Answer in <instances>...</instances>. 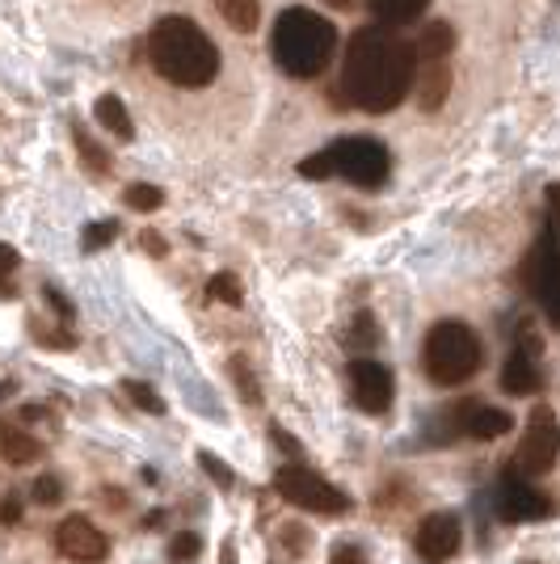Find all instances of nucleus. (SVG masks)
Returning <instances> with one entry per match:
<instances>
[{"label":"nucleus","instance_id":"nucleus-1","mask_svg":"<svg viewBox=\"0 0 560 564\" xmlns=\"http://www.w3.org/2000/svg\"><path fill=\"white\" fill-rule=\"evenodd\" d=\"M413 85V55L392 25H363L354 30L346 59H342V94L367 115H388L409 97Z\"/></svg>","mask_w":560,"mask_h":564},{"label":"nucleus","instance_id":"nucleus-2","mask_svg":"<svg viewBox=\"0 0 560 564\" xmlns=\"http://www.w3.org/2000/svg\"><path fill=\"white\" fill-rule=\"evenodd\" d=\"M148 59L177 89H203L219 76V51L207 39V30L190 18H161L152 25Z\"/></svg>","mask_w":560,"mask_h":564},{"label":"nucleus","instance_id":"nucleus-3","mask_svg":"<svg viewBox=\"0 0 560 564\" xmlns=\"http://www.w3.org/2000/svg\"><path fill=\"white\" fill-rule=\"evenodd\" d=\"M274 64L295 80H312L329 68L333 51H337V30L329 18L312 13V9H282L274 22Z\"/></svg>","mask_w":560,"mask_h":564},{"label":"nucleus","instance_id":"nucleus-4","mask_svg":"<svg viewBox=\"0 0 560 564\" xmlns=\"http://www.w3.org/2000/svg\"><path fill=\"white\" fill-rule=\"evenodd\" d=\"M388 148L379 140H367V135H354V140H337L333 148L325 152H316V156H308L300 173L312 177V182H321L329 173H337V177H346L351 186L358 189H379L388 182Z\"/></svg>","mask_w":560,"mask_h":564},{"label":"nucleus","instance_id":"nucleus-5","mask_svg":"<svg viewBox=\"0 0 560 564\" xmlns=\"http://www.w3.org/2000/svg\"><path fill=\"white\" fill-rule=\"evenodd\" d=\"M421 358H426V376L434 379L439 388H460V383H467L481 371L485 346L464 321H439L434 329L426 333V354Z\"/></svg>","mask_w":560,"mask_h":564},{"label":"nucleus","instance_id":"nucleus-6","mask_svg":"<svg viewBox=\"0 0 560 564\" xmlns=\"http://www.w3.org/2000/svg\"><path fill=\"white\" fill-rule=\"evenodd\" d=\"M557 459H560L557 413H552L548 404H536V409H531V417H527L523 438H518V451L510 455V476L531 480V476H543V471L557 468Z\"/></svg>","mask_w":560,"mask_h":564},{"label":"nucleus","instance_id":"nucleus-7","mask_svg":"<svg viewBox=\"0 0 560 564\" xmlns=\"http://www.w3.org/2000/svg\"><path fill=\"white\" fill-rule=\"evenodd\" d=\"M274 489H279L282 501L300 506V510H308V514L337 518L351 510V497L342 494L337 485H329L325 476H316L312 468H304V464H287V468H279Z\"/></svg>","mask_w":560,"mask_h":564},{"label":"nucleus","instance_id":"nucleus-8","mask_svg":"<svg viewBox=\"0 0 560 564\" xmlns=\"http://www.w3.org/2000/svg\"><path fill=\"white\" fill-rule=\"evenodd\" d=\"M523 282H527V291L536 295L539 304L560 291V219H548V228L536 240L531 258L523 261Z\"/></svg>","mask_w":560,"mask_h":564},{"label":"nucleus","instance_id":"nucleus-9","mask_svg":"<svg viewBox=\"0 0 560 564\" xmlns=\"http://www.w3.org/2000/svg\"><path fill=\"white\" fill-rule=\"evenodd\" d=\"M351 392H354V404L363 409V413H388L392 409V397H397V379L392 371L384 367V362H375V358H354L351 367Z\"/></svg>","mask_w":560,"mask_h":564},{"label":"nucleus","instance_id":"nucleus-10","mask_svg":"<svg viewBox=\"0 0 560 564\" xmlns=\"http://www.w3.org/2000/svg\"><path fill=\"white\" fill-rule=\"evenodd\" d=\"M446 425L451 434H464V438H476V443H489V438H502L514 430V417L506 409H493V404H481V400H460L451 413H446Z\"/></svg>","mask_w":560,"mask_h":564},{"label":"nucleus","instance_id":"nucleus-11","mask_svg":"<svg viewBox=\"0 0 560 564\" xmlns=\"http://www.w3.org/2000/svg\"><path fill=\"white\" fill-rule=\"evenodd\" d=\"M55 552L76 564H101L106 556H110V540L97 531L89 518L68 514L60 527H55Z\"/></svg>","mask_w":560,"mask_h":564},{"label":"nucleus","instance_id":"nucleus-12","mask_svg":"<svg viewBox=\"0 0 560 564\" xmlns=\"http://www.w3.org/2000/svg\"><path fill=\"white\" fill-rule=\"evenodd\" d=\"M464 543V527L455 514H430L421 518L418 535H413V547L426 564H446Z\"/></svg>","mask_w":560,"mask_h":564},{"label":"nucleus","instance_id":"nucleus-13","mask_svg":"<svg viewBox=\"0 0 560 564\" xmlns=\"http://www.w3.org/2000/svg\"><path fill=\"white\" fill-rule=\"evenodd\" d=\"M497 514L506 522H539V518L552 514V497L531 489L523 476H506L497 489Z\"/></svg>","mask_w":560,"mask_h":564},{"label":"nucleus","instance_id":"nucleus-14","mask_svg":"<svg viewBox=\"0 0 560 564\" xmlns=\"http://www.w3.org/2000/svg\"><path fill=\"white\" fill-rule=\"evenodd\" d=\"M536 341H518L506 358V367H502V392L506 397H536L539 388H543V371H539L536 362Z\"/></svg>","mask_w":560,"mask_h":564},{"label":"nucleus","instance_id":"nucleus-15","mask_svg":"<svg viewBox=\"0 0 560 564\" xmlns=\"http://www.w3.org/2000/svg\"><path fill=\"white\" fill-rule=\"evenodd\" d=\"M409 89H418V101L421 110H439L451 94V68H446V59L439 64H413V85Z\"/></svg>","mask_w":560,"mask_h":564},{"label":"nucleus","instance_id":"nucleus-16","mask_svg":"<svg viewBox=\"0 0 560 564\" xmlns=\"http://www.w3.org/2000/svg\"><path fill=\"white\" fill-rule=\"evenodd\" d=\"M451 51H455V30L446 22H430L418 34V43L409 47V55H413V64H439V59H451Z\"/></svg>","mask_w":560,"mask_h":564},{"label":"nucleus","instance_id":"nucleus-17","mask_svg":"<svg viewBox=\"0 0 560 564\" xmlns=\"http://www.w3.org/2000/svg\"><path fill=\"white\" fill-rule=\"evenodd\" d=\"M97 122H101L110 135H118V140H136V122L127 115V101H122V97H115V94L97 97Z\"/></svg>","mask_w":560,"mask_h":564},{"label":"nucleus","instance_id":"nucleus-18","mask_svg":"<svg viewBox=\"0 0 560 564\" xmlns=\"http://www.w3.org/2000/svg\"><path fill=\"white\" fill-rule=\"evenodd\" d=\"M0 455L22 468V464H34V459L43 455V447L34 443V434H25L18 425H0Z\"/></svg>","mask_w":560,"mask_h":564},{"label":"nucleus","instance_id":"nucleus-19","mask_svg":"<svg viewBox=\"0 0 560 564\" xmlns=\"http://www.w3.org/2000/svg\"><path fill=\"white\" fill-rule=\"evenodd\" d=\"M367 4H371V13L384 25H409L426 13L430 0H367Z\"/></svg>","mask_w":560,"mask_h":564},{"label":"nucleus","instance_id":"nucleus-20","mask_svg":"<svg viewBox=\"0 0 560 564\" xmlns=\"http://www.w3.org/2000/svg\"><path fill=\"white\" fill-rule=\"evenodd\" d=\"M215 9H219V18L240 30V34H254L257 22H261V4L257 0H215Z\"/></svg>","mask_w":560,"mask_h":564},{"label":"nucleus","instance_id":"nucleus-21","mask_svg":"<svg viewBox=\"0 0 560 564\" xmlns=\"http://www.w3.org/2000/svg\"><path fill=\"white\" fill-rule=\"evenodd\" d=\"M72 140H76V152H80V161L89 165V173H97V177H106V173H110V152H106V148H97L94 135H89L80 122H72Z\"/></svg>","mask_w":560,"mask_h":564},{"label":"nucleus","instance_id":"nucleus-22","mask_svg":"<svg viewBox=\"0 0 560 564\" xmlns=\"http://www.w3.org/2000/svg\"><path fill=\"white\" fill-rule=\"evenodd\" d=\"M122 203L131 207V212H157L164 203V189L161 186H127V194H122Z\"/></svg>","mask_w":560,"mask_h":564},{"label":"nucleus","instance_id":"nucleus-23","mask_svg":"<svg viewBox=\"0 0 560 564\" xmlns=\"http://www.w3.org/2000/svg\"><path fill=\"white\" fill-rule=\"evenodd\" d=\"M375 341H379V337H375V316L371 312H358V321L346 329V346H351V350H371Z\"/></svg>","mask_w":560,"mask_h":564},{"label":"nucleus","instance_id":"nucleus-24","mask_svg":"<svg viewBox=\"0 0 560 564\" xmlns=\"http://www.w3.org/2000/svg\"><path fill=\"white\" fill-rule=\"evenodd\" d=\"M30 497H34V506H60L64 501V485H60V476H34V485H30Z\"/></svg>","mask_w":560,"mask_h":564},{"label":"nucleus","instance_id":"nucleus-25","mask_svg":"<svg viewBox=\"0 0 560 564\" xmlns=\"http://www.w3.org/2000/svg\"><path fill=\"white\" fill-rule=\"evenodd\" d=\"M122 392L136 400L143 413H157V417L164 413V400L157 397V388H148V383H140V379H127V383H122Z\"/></svg>","mask_w":560,"mask_h":564},{"label":"nucleus","instance_id":"nucleus-26","mask_svg":"<svg viewBox=\"0 0 560 564\" xmlns=\"http://www.w3.org/2000/svg\"><path fill=\"white\" fill-rule=\"evenodd\" d=\"M115 236H118V219H101V224H89V228H85V240H80V249H85V253H97V249H106Z\"/></svg>","mask_w":560,"mask_h":564},{"label":"nucleus","instance_id":"nucleus-27","mask_svg":"<svg viewBox=\"0 0 560 564\" xmlns=\"http://www.w3.org/2000/svg\"><path fill=\"white\" fill-rule=\"evenodd\" d=\"M198 552H203V540H198L194 531H182V535H173V540H169V561L173 564H190Z\"/></svg>","mask_w":560,"mask_h":564},{"label":"nucleus","instance_id":"nucleus-28","mask_svg":"<svg viewBox=\"0 0 560 564\" xmlns=\"http://www.w3.org/2000/svg\"><path fill=\"white\" fill-rule=\"evenodd\" d=\"M211 300H224V304H240V282H236V274H215L211 279Z\"/></svg>","mask_w":560,"mask_h":564},{"label":"nucleus","instance_id":"nucleus-29","mask_svg":"<svg viewBox=\"0 0 560 564\" xmlns=\"http://www.w3.org/2000/svg\"><path fill=\"white\" fill-rule=\"evenodd\" d=\"M198 464L207 468V476L219 485V489H233V471H228V464H224V459H215L211 451H203V455H198Z\"/></svg>","mask_w":560,"mask_h":564},{"label":"nucleus","instance_id":"nucleus-30","mask_svg":"<svg viewBox=\"0 0 560 564\" xmlns=\"http://www.w3.org/2000/svg\"><path fill=\"white\" fill-rule=\"evenodd\" d=\"M233 376H236V383H240L245 400H249V404H261V392H257V383H254V376H249V362H245V358H233Z\"/></svg>","mask_w":560,"mask_h":564},{"label":"nucleus","instance_id":"nucleus-31","mask_svg":"<svg viewBox=\"0 0 560 564\" xmlns=\"http://www.w3.org/2000/svg\"><path fill=\"white\" fill-rule=\"evenodd\" d=\"M329 564H367V552L358 547V543H333V552H329Z\"/></svg>","mask_w":560,"mask_h":564},{"label":"nucleus","instance_id":"nucleus-32","mask_svg":"<svg viewBox=\"0 0 560 564\" xmlns=\"http://www.w3.org/2000/svg\"><path fill=\"white\" fill-rule=\"evenodd\" d=\"M13 274H18V253L9 245H0V286H4V295H13Z\"/></svg>","mask_w":560,"mask_h":564},{"label":"nucleus","instance_id":"nucleus-33","mask_svg":"<svg viewBox=\"0 0 560 564\" xmlns=\"http://www.w3.org/2000/svg\"><path fill=\"white\" fill-rule=\"evenodd\" d=\"M18 518H22V497H4V506H0V522H9V527H13Z\"/></svg>","mask_w":560,"mask_h":564},{"label":"nucleus","instance_id":"nucleus-34","mask_svg":"<svg viewBox=\"0 0 560 564\" xmlns=\"http://www.w3.org/2000/svg\"><path fill=\"white\" fill-rule=\"evenodd\" d=\"M143 249H148L152 258H164V240H161V232H143Z\"/></svg>","mask_w":560,"mask_h":564},{"label":"nucleus","instance_id":"nucleus-35","mask_svg":"<svg viewBox=\"0 0 560 564\" xmlns=\"http://www.w3.org/2000/svg\"><path fill=\"white\" fill-rule=\"evenodd\" d=\"M270 434H274V443H279V447L287 451V455H300V447H295V443H291V434H287V430H282V425H274V430H270Z\"/></svg>","mask_w":560,"mask_h":564},{"label":"nucleus","instance_id":"nucleus-36","mask_svg":"<svg viewBox=\"0 0 560 564\" xmlns=\"http://www.w3.org/2000/svg\"><path fill=\"white\" fill-rule=\"evenodd\" d=\"M543 312H548V321H552V325H560V291L552 295V300H543Z\"/></svg>","mask_w":560,"mask_h":564},{"label":"nucleus","instance_id":"nucleus-37","mask_svg":"<svg viewBox=\"0 0 560 564\" xmlns=\"http://www.w3.org/2000/svg\"><path fill=\"white\" fill-rule=\"evenodd\" d=\"M548 219H560V186L548 189Z\"/></svg>","mask_w":560,"mask_h":564},{"label":"nucleus","instance_id":"nucleus-38","mask_svg":"<svg viewBox=\"0 0 560 564\" xmlns=\"http://www.w3.org/2000/svg\"><path fill=\"white\" fill-rule=\"evenodd\" d=\"M325 4H333V9H351V4H358V0H325Z\"/></svg>","mask_w":560,"mask_h":564}]
</instances>
